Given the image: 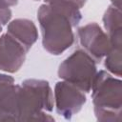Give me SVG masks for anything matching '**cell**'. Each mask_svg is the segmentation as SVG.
I'll list each match as a JSON object with an SVG mask.
<instances>
[{"label":"cell","mask_w":122,"mask_h":122,"mask_svg":"<svg viewBox=\"0 0 122 122\" xmlns=\"http://www.w3.org/2000/svg\"><path fill=\"white\" fill-rule=\"evenodd\" d=\"M87 0H45L46 4L54 6L63 10L71 19L72 26L76 27L82 18L80 9L84 7Z\"/></svg>","instance_id":"8fae6325"},{"label":"cell","mask_w":122,"mask_h":122,"mask_svg":"<svg viewBox=\"0 0 122 122\" xmlns=\"http://www.w3.org/2000/svg\"><path fill=\"white\" fill-rule=\"evenodd\" d=\"M34 1H39V0H34Z\"/></svg>","instance_id":"9a60e30c"},{"label":"cell","mask_w":122,"mask_h":122,"mask_svg":"<svg viewBox=\"0 0 122 122\" xmlns=\"http://www.w3.org/2000/svg\"><path fill=\"white\" fill-rule=\"evenodd\" d=\"M25 48L8 32L0 36V71H17L25 62Z\"/></svg>","instance_id":"52a82bcc"},{"label":"cell","mask_w":122,"mask_h":122,"mask_svg":"<svg viewBox=\"0 0 122 122\" xmlns=\"http://www.w3.org/2000/svg\"><path fill=\"white\" fill-rule=\"evenodd\" d=\"M92 103L98 121L121 122L122 82L105 71L96 72L92 82Z\"/></svg>","instance_id":"3957f363"},{"label":"cell","mask_w":122,"mask_h":122,"mask_svg":"<svg viewBox=\"0 0 122 122\" xmlns=\"http://www.w3.org/2000/svg\"><path fill=\"white\" fill-rule=\"evenodd\" d=\"M54 99L57 113L65 119H71L76 114L87 100L84 92L66 81L55 84Z\"/></svg>","instance_id":"8992f818"},{"label":"cell","mask_w":122,"mask_h":122,"mask_svg":"<svg viewBox=\"0 0 122 122\" xmlns=\"http://www.w3.org/2000/svg\"><path fill=\"white\" fill-rule=\"evenodd\" d=\"M77 35L80 45L95 63H100L111 49L109 36L97 23H89L79 28Z\"/></svg>","instance_id":"5b68a950"},{"label":"cell","mask_w":122,"mask_h":122,"mask_svg":"<svg viewBox=\"0 0 122 122\" xmlns=\"http://www.w3.org/2000/svg\"><path fill=\"white\" fill-rule=\"evenodd\" d=\"M18 88L11 76L0 73V121H18Z\"/></svg>","instance_id":"ba28073f"},{"label":"cell","mask_w":122,"mask_h":122,"mask_svg":"<svg viewBox=\"0 0 122 122\" xmlns=\"http://www.w3.org/2000/svg\"><path fill=\"white\" fill-rule=\"evenodd\" d=\"M1 30H2V25H1V23H0V32H1Z\"/></svg>","instance_id":"5bb4252c"},{"label":"cell","mask_w":122,"mask_h":122,"mask_svg":"<svg viewBox=\"0 0 122 122\" xmlns=\"http://www.w3.org/2000/svg\"><path fill=\"white\" fill-rule=\"evenodd\" d=\"M37 18L42 33V45L48 52L59 55L73 44V26L63 10L45 3L40 6Z\"/></svg>","instance_id":"6da1fadb"},{"label":"cell","mask_w":122,"mask_h":122,"mask_svg":"<svg viewBox=\"0 0 122 122\" xmlns=\"http://www.w3.org/2000/svg\"><path fill=\"white\" fill-rule=\"evenodd\" d=\"M95 61L83 50H76L59 66L58 76L84 92L92 89L96 74Z\"/></svg>","instance_id":"277c9868"},{"label":"cell","mask_w":122,"mask_h":122,"mask_svg":"<svg viewBox=\"0 0 122 122\" xmlns=\"http://www.w3.org/2000/svg\"><path fill=\"white\" fill-rule=\"evenodd\" d=\"M18 0H0V23L6 25L11 18V10L10 7L15 6Z\"/></svg>","instance_id":"4fadbf2b"},{"label":"cell","mask_w":122,"mask_h":122,"mask_svg":"<svg viewBox=\"0 0 122 122\" xmlns=\"http://www.w3.org/2000/svg\"><path fill=\"white\" fill-rule=\"evenodd\" d=\"M122 47H112L111 46V49L107 55L105 56V67L106 69L113 73L116 76H121L122 71V57H121V51Z\"/></svg>","instance_id":"7c38bea8"},{"label":"cell","mask_w":122,"mask_h":122,"mask_svg":"<svg viewBox=\"0 0 122 122\" xmlns=\"http://www.w3.org/2000/svg\"><path fill=\"white\" fill-rule=\"evenodd\" d=\"M18 121H54L47 113L53 110V95L46 80L27 79L18 88Z\"/></svg>","instance_id":"7a4b0ae2"},{"label":"cell","mask_w":122,"mask_h":122,"mask_svg":"<svg viewBox=\"0 0 122 122\" xmlns=\"http://www.w3.org/2000/svg\"><path fill=\"white\" fill-rule=\"evenodd\" d=\"M8 33L17 40L27 51L38 38L37 29L31 20L25 18L14 19L8 25Z\"/></svg>","instance_id":"30bf717a"},{"label":"cell","mask_w":122,"mask_h":122,"mask_svg":"<svg viewBox=\"0 0 122 122\" xmlns=\"http://www.w3.org/2000/svg\"><path fill=\"white\" fill-rule=\"evenodd\" d=\"M104 27L112 47H122V13L121 0H112L103 16Z\"/></svg>","instance_id":"9c48e42d"}]
</instances>
